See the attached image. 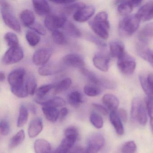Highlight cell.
<instances>
[{
	"label": "cell",
	"instance_id": "cell-1",
	"mask_svg": "<svg viewBox=\"0 0 153 153\" xmlns=\"http://www.w3.org/2000/svg\"><path fill=\"white\" fill-rule=\"evenodd\" d=\"M89 25L94 33L100 38L106 40L109 37L110 25L108 14L102 11L97 14Z\"/></svg>",
	"mask_w": 153,
	"mask_h": 153
},
{
	"label": "cell",
	"instance_id": "cell-2",
	"mask_svg": "<svg viewBox=\"0 0 153 153\" xmlns=\"http://www.w3.org/2000/svg\"><path fill=\"white\" fill-rule=\"evenodd\" d=\"M1 12L4 23L7 26L18 33L21 32V27L11 5L5 1H1Z\"/></svg>",
	"mask_w": 153,
	"mask_h": 153
},
{
	"label": "cell",
	"instance_id": "cell-3",
	"mask_svg": "<svg viewBox=\"0 0 153 153\" xmlns=\"http://www.w3.org/2000/svg\"><path fill=\"white\" fill-rule=\"evenodd\" d=\"M140 21L136 15H128L125 17L119 24L120 34L125 36L132 35L137 30Z\"/></svg>",
	"mask_w": 153,
	"mask_h": 153
},
{
	"label": "cell",
	"instance_id": "cell-4",
	"mask_svg": "<svg viewBox=\"0 0 153 153\" xmlns=\"http://www.w3.org/2000/svg\"><path fill=\"white\" fill-rule=\"evenodd\" d=\"M80 71L90 82L108 89H113L116 87V84L112 81L105 78L101 77L88 69L84 68L80 69Z\"/></svg>",
	"mask_w": 153,
	"mask_h": 153
},
{
	"label": "cell",
	"instance_id": "cell-5",
	"mask_svg": "<svg viewBox=\"0 0 153 153\" xmlns=\"http://www.w3.org/2000/svg\"><path fill=\"white\" fill-rule=\"evenodd\" d=\"M25 70L22 68L16 69L11 71L8 77L10 89H16L25 86Z\"/></svg>",
	"mask_w": 153,
	"mask_h": 153
},
{
	"label": "cell",
	"instance_id": "cell-6",
	"mask_svg": "<svg viewBox=\"0 0 153 153\" xmlns=\"http://www.w3.org/2000/svg\"><path fill=\"white\" fill-rule=\"evenodd\" d=\"M105 139L102 134L94 133L88 139L85 153H97L103 146Z\"/></svg>",
	"mask_w": 153,
	"mask_h": 153
},
{
	"label": "cell",
	"instance_id": "cell-7",
	"mask_svg": "<svg viewBox=\"0 0 153 153\" xmlns=\"http://www.w3.org/2000/svg\"><path fill=\"white\" fill-rule=\"evenodd\" d=\"M24 56V51L21 47H11L5 53L2 62L6 65L15 64L22 60Z\"/></svg>",
	"mask_w": 153,
	"mask_h": 153
},
{
	"label": "cell",
	"instance_id": "cell-8",
	"mask_svg": "<svg viewBox=\"0 0 153 153\" xmlns=\"http://www.w3.org/2000/svg\"><path fill=\"white\" fill-rule=\"evenodd\" d=\"M118 69L123 74L126 75H131L136 68V63L133 58L127 53L118 60Z\"/></svg>",
	"mask_w": 153,
	"mask_h": 153
},
{
	"label": "cell",
	"instance_id": "cell-9",
	"mask_svg": "<svg viewBox=\"0 0 153 153\" xmlns=\"http://www.w3.org/2000/svg\"><path fill=\"white\" fill-rule=\"evenodd\" d=\"M53 53L51 48H45L39 49L34 53L33 61L36 66H42L47 64Z\"/></svg>",
	"mask_w": 153,
	"mask_h": 153
},
{
	"label": "cell",
	"instance_id": "cell-10",
	"mask_svg": "<svg viewBox=\"0 0 153 153\" xmlns=\"http://www.w3.org/2000/svg\"><path fill=\"white\" fill-rule=\"evenodd\" d=\"M67 21L65 17L49 15L45 19V26L47 29L53 32L62 28Z\"/></svg>",
	"mask_w": 153,
	"mask_h": 153
},
{
	"label": "cell",
	"instance_id": "cell-11",
	"mask_svg": "<svg viewBox=\"0 0 153 153\" xmlns=\"http://www.w3.org/2000/svg\"><path fill=\"white\" fill-rule=\"evenodd\" d=\"M95 12V8L93 5H85L74 13L73 18L78 22H85L88 20Z\"/></svg>",
	"mask_w": 153,
	"mask_h": 153
},
{
	"label": "cell",
	"instance_id": "cell-12",
	"mask_svg": "<svg viewBox=\"0 0 153 153\" xmlns=\"http://www.w3.org/2000/svg\"><path fill=\"white\" fill-rule=\"evenodd\" d=\"M110 57L103 53H98L93 57V61L95 67L99 70L106 72L108 70Z\"/></svg>",
	"mask_w": 153,
	"mask_h": 153
},
{
	"label": "cell",
	"instance_id": "cell-13",
	"mask_svg": "<svg viewBox=\"0 0 153 153\" xmlns=\"http://www.w3.org/2000/svg\"><path fill=\"white\" fill-rule=\"evenodd\" d=\"M137 53L140 57L149 62L153 67V51L147 46L144 41H140L136 45Z\"/></svg>",
	"mask_w": 153,
	"mask_h": 153
},
{
	"label": "cell",
	"instance_id": "cell-14",
	"mask_svg": "<svg viewBox=\"0 0 153 153\" xmlns=\"http://www.w3.org/2000/svg\"><path fill=\"white\" fill-rule=\"evenodd\" d=\"M64 64L70 67L81 69L85 65V62L80 55L75 53L67 54L63 58Z\"/></svg>",
	"mask_w": 153,
	"mask_h": 153
},
{
	"label": "cell",
	"instance_id": "cell-15",
	"mask_svg": "<svg viewBox=\"0 0 153 153\" xmlns=\"http://www.w3.org/2000/svg\"><path fill=\"white\" fill-rule=\"evenodd\" d=\"M139 78L143 91L148 98L153 100V74H149L146 77L140 76Z\"/></svg>",
	"mask_w": 153,
	"mask_h": 153
},
{
	"label": "cell",
	"instance_id": "cell-16",
	"mask_svg": "<svg viewBox=\"0 0 153 153\" xmlns=\"http://www.w3.org/2000/svg\"><path fill=\"white\" fill-rule=\"evenodd\" d=\"M140 20L147 21L153 19V1L149 2L143 5L138 10L136 14Z\"/></svg>",
	"mask_w": 153,
	"mask_h": 153
},
{
	"label": "cell",
	"instance_id": "cell-17",
	"mask_svg": "<svg viewBox=\"0 0 153 153\" xmlns=\"http://www.w3.org/2000/svg\"><path fill=\"white\" fill-rule=\"evenodd\" d=\"M118 7V11L122 16H126L130 14L134 7H137L141 4L142 1L138 0L120 1Z\"/></svg>",
	"mask_w": 153,
	"mask_h": 153
},
{
	"label": "cell",
	"instance_id": "cell-18",
	"mask_svg": "<svg viewBox=\"0 0 153 153\" xmlns=\"http://www.w3.org/2000/svg\"><path fill=\"white\" fill-rule=\"evenodd\" d=\"M62 67L56 63H50L40 67L38 69V74L42 76H49L59 73L61 71Z\"/></svg>",
	"mask_w": 153,
	"mask_h": 153
},
{
	"label": "cell",
	"instance_id": "cell-19",
	"mask_svg": "<svg viewBox=\"0 0 153 153\" xmlns=\"http://www.w3.org/2000/svg\"><path fill=\"white\" fill-rule=\"evenodd\" d=\"M43 122L41 118H35L30 122L28 126V134L30 138L37 137L42 130Z\"/></svg>",
	"mask_w": 153,
	"mask_h": 153
},
{
	"label": "cell",
	"instance_id": "cell-20",
	"mask_svg": "<svg viewBox=\"0 0 153 153\" xmlns=\"http://www.w3.org/2000/svg\"><path fill=\"white\" fill-rule=\"evenodd\" d=\"M110 52L111 55L114 58L120 59L122 58L125 53L124 46L122 43L119 41H112L110 43Z\"/></svg>",
	"mask_w": 153,
	"mask_h": 153
},
{
	"label": "cell",
	"instance_id": "cell-21",
	"mask_svg": "<svg viewBox=\"0 0 153 153\" xmlns=\"http://www.w3.org/2000/svg\"><path fill=\"white\" fill-rule=\"evenodd\" d=\"M33 6L36 13L39 16L48 15L51 11L50 5L44 0H34L33 1Z\"/></svg>",
	"mask_w": 153,
	"mask_h": 153
},
{
	"label": "cell",
	"instance_id": "cell-22",
	"mask_svg": "<svg viewBox=\"0 0 153 153\" xmlns=\"http://www.w3.org/2000/svg\"><path fill=\"white\" fill-rule=\"evenodd\" d=\"M103 103L110 110L111 112L116 111L119 105V101L117 97L111 94H105L102 99Z\"/></svg>",
	"mask_w": 153,
	"mask_h": 153
},
{
	"label": "cell",
	"instance_id": "cell-23",
	"mask_svg": "<svg viewBox=\"0 0 153 153\" xmlns=\"http://www.w3.org/2000/svg\"><path fill=\"white\" fill-rule=\"evenodd\" d=\"M34 148L36 153H52L51 144L43 139L36 140L35 141Z\"/></svg>",
	"mask_w": 153,
	"mask_h": 153
},
{
	"label": "cell",
	"instance_id": "cell-24",
	"mask_svg": "<svg viewBox=\"0 0 153 153\" xmlns=\"http://www.w3.org/2000/svg\"><path fill=\"white\" fill-rule=\"evenodd\" d=\"M36 102L39 104L42 105V106H50L55 108L61 107L66 104V102L63 98L58 97L45 101L36 99Z\"/></svg>",
	"mask_w": 153,
	"mask_h": 153
},
{
	"label": "cell",
	"instance_id": "cell-25",
	"mask_svg": "<svg viewBox=\"0 0 153 153\" xmlns=\"http://www.w3.org/2000/svg\"><path fill=\"white\" fill-rule=\"evenodd\" d=\"M110 120L114 127L116 133L119 135H123L124 133V128L121 120L118 116L116 111L111 112L109 115Z\"/></svg>",
	"mask_w": 153,
	"mask_h": 153
},
{
	"label": "cell",
	"instance_id": "cell-26",
	"mask_svg": "<svg viewBox=\"0 0 153 153\" xmlns=\"http://www.w3.org/2000/svg\"><path fill=\"white\" fill-rule=\"evenodd\" d=\"M19 17L22 24L26 27H31L35 21L34 14L29 10H23L20 13Z\"/></svg>",
	"mask_w": 153,
	"mask_h": 153
},
{
	"label": "cell",
	"instance_id": "cell-27",
	"mask_svg": "<svg viewBox=\"0 0 153 153\" xmlns=\"http://www.w3.org/2000/svg\"><path fill=\"white\" fill-rule=\"evenodd\" d=\"M42 110L45 118L49 121L54 122L59 117V111L55 107L42 106Z\"/></svg>",
	"mask_w": 153,
	"mask_h": 153
},
{
	"label": "cell",
	"instance_id": "cell-28",
	"mask_svg": "<svg viewBox=\"0 0 153 153\" xmlns=\"http://www.w3.org/2000/svg\"><path fill=\"white\" fill-rule=\"evenodd\" d=\"M63 31L67 34L74 38H78L81 36V32L73 23L70 21H66L62 27Z\"/></svg>",
	"mask_w": 153,
	"mask_h": 153
},
{
	"label": "cell",
	"instance_id": "cell-29",
	"mask_svg": "<svg viewBox=\"0 0 153 153\" xmlns=\"http://www.w3.org/2000/svg\"><path fill=\"white\" fill-rule=\"evenodd\" d=\"M71 83L72 81L71 79L70 78L64 79L55 86L53 88V94H57L68 90L70 87Z\"/></svg>",
	"mask_w": 153,
	"mask_h": 153
},
{
	"label": "cell",
	"instance_id": "cell-30",
	"mask_svg": "<svg viewBox=\"0 0 153 153\" xmlns=\"http://www.w3.org/2000/svg\"><path fill=\"white\" fill-rule=\"evenodd\" d=\"M68 100L69 103L71 106L78 107L82 102V94L79 91H73L68 95Z\"/></svg>",
	"mask_w": 153,
	"mask_h": 153
},
{
	"label": "cell",
	"instance_id": "cell-31",
	"mask_svg": "<svg viewBox=\"0 0 153 153\" xmlns=\"http://www.w3.org/2000/svg\"><path fill=\"white\" fill-rule=\"evenodd\" d=\"M25 135L23 130L18 132L11 138L9 145L10 148L12 149L20 145L25 140Z\"/></svg>",
	"mask_w": 153,
	"mask_h": 153
},
{
	"label": "cell",
	"instance_id": "cell-32",
	"mask_svg": "<svg viewBox=\"0 0 153 153\" xmlns=\"http://www.w3.org/2000/svg\"><path fill=\"white\" fill-rule=\"evenodd\" d=\"M28 118V111L24 105H22L19 109V115L17 122L18 127H23L27 122Z\"/></svg>",
	"mask_w": 153,
	"mask_h": 153
},
{
	"label": "cell",
	"instance_id": "cell-33",
	"mask_svg": "<svg viewBox=\"0 0 153 153\" xmlns=\"http://www.w3.org/2000/svg\"><path fill=\"white\" fill-rule=\"evenodd\" d=\"M25 84L28 94L31 95H33L36 93L37 87L36 79L34 76L33 75H28L27 77Z\"/></svg>",
	"mask_w": 153,
	"mask_h": 153
},
{
	"label": "cell",
	"instance_id": "cell-34",
	"mask_svg": "<svg viewBox=\"0 0 153 153\" xmlns=\"http://www.w3.org/2000/svg\"><path fill=\"white\" fill-rule=\"evenodd\" d=\"M25 37L28 44L32 47L37 45L41 39L39 34L34 31H27L26 33Z\"/></svg>",
	"mask_w": 153,
	"mask_h": 153
},
{
	"label": "cell",
	"instance_id": "cell-35",
	"mask_svg": "<svg viewBox=\"0 0 153 153\" xmlns=\"http://www.w3.org/2000/svg\"><path fill=\"white\" fill-rule=\"evenodd\" d=\"M4 39L10 48L19 46L18 37L14 33L8 32L4 36Z\"/></svg>",
	"mask_w": 153,
	"mask_h": 153
},
{
	"label": "cell",
	"instance_id": "cell-36",
	"mask_svg": "<svg viewBox=\"0 0 153 153\" xmlns=\"http://www.w3.org/2000/svg\"><path fill=\"white\" fill-rule=\"evenodd\" d=\"M143 102L139 98L136 97L132 100L131 109V116L133 120L136 121L137 114Z\"/></svg>",
	"mask_w": 153,
	"mask_h": 153
},
{
	"label": "cell",
	"instance_id": "cell-37",
	"mask_svg": "<svg viewBox=\"0 0 153 153\" xmlns=\"http://www.w3.org/2000/svg\"><path fill=\"white\" fill-rule=\"evenodd\" d=\"M85 94L88 96L96 97L99 95L101 93L100 88L95 85H87L84 87Z\"/></svg>",
	"mask_w": 153,
	"mask_h": 153
},
{
	"label": "cell",
	"instance_id": "cell-38",
	"mask_svg": "<svg viewBox=\"0 0 153 153\" xmlns=\"http://www.w3.org/2000/svg\"><path fill=\"white\" fill-rule=\"evenodd\" d=\"M55 85L52 84H48L42 86L36 90V94L39 100H42L52 89Z\"/></svg>",
	"mask_w": 153,
	"mask_h": 153
},
{
	"label": "cell",
	"instance_id": "cell-39",
	"mask_svg": "<svg viewBox=\"0 0 153 153\" xmlns=\"http://www.w3.org/2000/svg\"><path fill=\"white\" fill-rule=\"evenodd\" d=\"M136 121H137L140 125L145 126L147 122L146 110L144 104L140 106L137 114Z\"/></svg>",
	"mask_w": 153,
	"mask_h": 153
},
{
	"label": "cell",
	"instance_id": "cell-40",
	"mask_svg": "<svg viewBox=\"0 0 153 153\" xmlns=\"http://www.w3.org/2000/svg\"><path fill=\"white\" fill-rule=\"evenodd\" d=\"M84 3L81 2H76L73 1L69 4H67L64 7V11L67 14H70L74 11L75 13L78 10L85 6Z\"/></svg>",
	"mask_w": 153,
	"mask_h": 153
},
{
	"label": "cell",
	"instance_id": "cell-41",
	"mask_svg": "<svg viewBox=\"0 0 153 153\" xmlns=\"http://www.w3.org/2000/svg\"><path fill=\"white\" fill-rule=\"evenodd\" d=\"M52 37L53 42L56 44L62 45L67 42V39L64 34L59 30L53 31L52 34Z\"/></svg>",
	"mask_w": 153,
	"mask_h": 153
},
{
	"label": "cell",
	"instance_id": "cell-42",
	"mask_svg": "<svg viewBox=\"0 0 153 153\" xmlns=\"http://www.w3.org/2000/svg\"><path fill=\"white\" fill-rule=\"evenodd\" d=\"M90 121L92 125L97 128L100 129L103 126V120L99 114L96 113H92L90 114Z\"/></svg>",
	"mask_w": 153,
	"mask_h": 153
},
{
	"label": "cell",
	"instance_id": "cell-43",
	"mask_svg": "<svg viewBox=\"0 0 153 153\" xmlns=\"http://www.w3.org/2000/svg\"><path fill=\"white\" fill-rule=\"evenodd\" d=\"M141 38L153 37V23L147 24L144 27L140 33Z\"/></svg>",
	"mask_w": 153,
	"mask_h": 153
},
{
	"label": "cell",
	"instance_id": "cell-44",
	"mask_svg": "<svg viewBox=\"0 0 153 153\" xmlns=\"http://www.w3.org/2000/svg\"><path fill=\"white\" fill-rule=\"evenodd\" d=\"M137 147L135 142L132 140L125 142L122 148V153H135Z\"/></svg>",
	"mask_w": 153,
	"mask_h": 153
},
{
	"label": "cell",
	"instance_id": "cell-45",
	"mask_svg": "<svg viewBox=\"0 0 153 153\" xmlns=\"http://www.w3.org/2000/svg\"><path fill=\"white\" fill-rule=\"evenodd\" d=\"M146 107L150 118V124L153 133V100L147 97L146 99Z\"/></svg>",
	"mask_w": 153,
	"mask_h": 153
},
{
	"label": "cell",
	"instance_id": "cell-46",
	"mask_svg": "<svg viewBox=\"0 0 153 153\" xmlns=\"http://www.w3.org/2000/svg\"><path fill=\"white\" fill-rule=\"evenodd\" d=\"M10 131V127L8 122L6 120H1L0 122V131L2 136L8 135Z\"/></svg>",
	"mask_w": 153,
	"mask_h": 153
},
{
	"label": "cell",
	"instance_id": "cell-47",
	"mask_svg": "<svg viewBox=\"0 0 153 153\" xmlns=\"http://www.w3.org/2000/svg\"><path fill=\"white\" fill-rule=\"evenodd\" d=\"M64 135L65 137H74L78 138L79 136L78 130L76 127H68L65 130Z\"/></svg>",
	"mask_w": 153,
	"mask_h": 153
},
{
	"label": "cell",
	"instance_id": "cell-48",
	"mask_svg": "<svg viewBox=\"0 0 153 153\" xmlns=\"http://www.w3.org/2000/svg\"><path fill=\"white\" fill-rule=\"evenodd\" d=\"M30 28L38 34L45 35L46 34V30L44 27L39 23H35Z\"/></svg>",
	"mask_w": 153,
	"mask_h": 153
},
{
	"label": "cell",
	"instance_id": "cell-49",
	"mask_svg": "<svg viewBox=\"0 0 153 153\" xmlns=\"http://www.w3.org/2000/svg\"><path fill=\"white\" fill-rule=\"evenodd\" d=\"M92 106L95 110H96L97 111L99 112L103 115H107L108 114V112L107 109L104 106H102V105H100L98 104L93 103L92 104Z\"/></svg>",
	"mask_w": 153,
	"mask_h": 153
},
{
	"label": "cell",
	"instance_id": "cell-50",
	"mask_svg": "<svg viewBox=\"0 0 153 153\" xmlns=\"http://www.w3.org/2000/svg\"><path fill=\"white\" fill-rule=\"evenodd\" d=\"M117 114L122 121L126 123L128 120V114H127V111L124 109H119Z\"/></svg>",
	"mask_w": 153,
	"mask_h": 153
},
{
	"label": "cell",
	"instance_id": "cell-51",
	"mask_svg": "<svg viewBox=\"0 0 153 153\" xmlns=\"http://www.w3.org/2000/svg\"><path fill=\"white\" fill-rule=\"evenodd\" d=\"M69 111L68 108L63 107L59 111V118L61 120H62L65 119V117L68 114Z\"/></svg>",
	"mask_w": 153,
	"mask_h": 153
},
{
	"label": "cell",
	"instance_id": "cell-52",
	"mask_svg": "<svg viewBox=\"0 0 153 153\" xmlns=\"http://www.w3.org/2000/svg\"><path fill=\"white\" fill-rule=\"evenodd\" d=\"M68 153H85V149L81 147L72 148Z\"/></svg>",
	"mask_w": 153,
	"mask_h": 153
},
{
	"label": "cell",
	"instance_id": "cell-53",
	"mask_svg": "<svg viewBox=\"0 0 153 153\" xmlns=\"http://www.w3.org/2000/svg\"><path fill=\"white\" fill-rule=\"evenodd\" d=\"M73 1H53L51 2L57 4H62V5H67L71 3Z\"/></svg>",
	"mask_w": 153,
	"mask_h": 153
},
{
	"label": "cell",
	"instance_id": "cell-54",
	"mask_svg": "<svg viewBox=\"0 0 153 153\" xmlns=\"http://www.w3.org/2000/svg\"><path fill=\"white\" fill-rule=\"evenodd\" d=\"M29 107H30V109L31 110V111L33 113L36 114V107L35 106V105H33L31 104L29 105Z\"/></svg>",
	"mask_w": 153,
	"mask_h": 153
},
{
	"label": "cell",
	"instance_id": "cell-55",
	"mask_svg": "<svg viewBox=\"0 0 153 153\" xmlns=\"http://www.w3.org/2000/svg\"><path fill=\"white\" fill-rule=\"evenodd\" d=\"M5 78H6V76H5V73L2 71H1V72H0V80H1V82L4 81Z\"/></svg>",
	"mask_w": 153,
	"mask_h": 153
}]
</instances>
